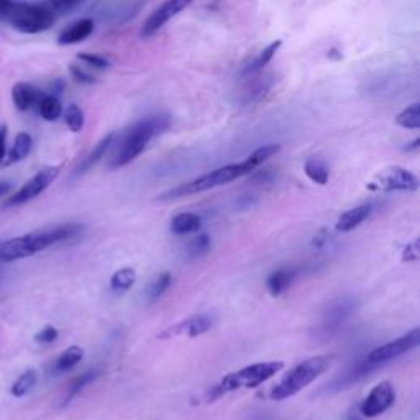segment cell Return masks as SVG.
I'll return each instance as SVG.
<instances>
[{"label": "cell", "mask_w": 420, "mask_h": 420, "mask_svg": "<svg viewBox=\"0 0 420 420\" xmlns=\"http://www.w3.org/2000/svg\"><path fill=\"white\" fill-rule=\"evenodd\" d=\"M279 150H281L279 145L261 146V148H258V150H255L253 153H251V155L248 158H246V160H248L251 167H253V170H256V167L261 166V165H263V163L268 161L269 158H273Z\"/></svg>", "instance_id": "obj_29"}, {"label": "cell", "mask_w": 420, "mask_h": 420, "mask_svg": "<svg viewBox=\"0 0 420 420\" xmlns=\"http://www.w3.org/2000/svg\"><path fill=\"white\" fill-rule=\"evenodd\" d=\"M98 376V371H87V373H82V374H79L77 378H74V381L71 383V386H69V393H68V401L66 402H69L71 401V399L76 396L77 393H81L84 388L87 386L89 383H92L94 379H96Z\"/></svg>", "instance_id": "obj_30"}, {"label": "cell", "mask_w": 420, "mask_h": 420, "mask_svg": "<svg viewBox=\"0 0 420 420\" xmlns=\"http://www.w3.org/2000/svg\"><path fill=\"white\" fill-rule=\"evenodd\" d=\"M417 258H419V243L416 241V243L409 245L407 248H406V251H404V260L414 261V260H417Z\"/></svg>", "instance_id": "obj_38"}, {"label": "cell", "mask_w": 420, "mask_h": 420, "mask_svg": "<svg viewBox=\"0 0 420 420\" xmlns=\"http://www.w3.org/2000/svg\"><path fill=\"white\" fill-rule=\"evenodd\" d=\"M81 231L82 225L64 224L43 231L15 236V238L0 243V261L2 263H12V261L17 260L30 258V256L37 255L39 251L49 248V246L74 238Z\"/></svg>", "instance_id": "obj_1"}, {"label": "cell", "mask_w": 420, "mask_h": 420, "mask_svg": "<svg viewBox=\"0 0 420 420\" xmlns=\"http://www.w3.org/2000/svg\"><path fill=\"white\" fill-rule=\"evenodd\" d=\"M396 123L402 128H409V130H417L420 128V106L419 103H412L411 107L404 108L396 118Z\"/></svg>", "instance_id": "obj_25"}, {"label": "cell", "mask_w": 420, "mask_h": 420, "mask_svg": "<svg viewBox=\"0 0 420 420\" xmlns=\"http://www.w3.org/2000/svg\"><path fill=\"white\" fill-rule=\"evenodd\" d=\"M348 420H363V419H362V417H358V416H350Z\"/></svg>", "instance_id": "obj_42"}, {"label": "cell", "mask_w": 420, "mask_h": 420, "mask_svg": "<svg viewBox=\"0 0 420 420\" xmlns=\"http://www.w3.org/2000/svg\"><path fill=\"white\" fill-rule=\"evenodd\" d=\"M56 338H58V330L51 327V325H46V327H44L43 330H39V332L34 335V340L42 345L53 343Z\"/></svg>", "instance_id": "obj_35"}, {"label": "cell", "mask_w": 420, "mask_h": 420, "mask_svg": "<svg viewBox=\"0 0 420 420\" xmlns=\"http://www.w3.org/2000/svg\"><path fill=\"white\" fill-rule=\"evenodd\" d=\"M69 71H71V76H72L74 79H76L77 82H82V84H92L94 81H96V79H94L89 72L84 71V69H82L81 66H74V64H72V66L69 68Z\"/></svg>", "instance_id": "obj_36"}, {"label": "cell", "mask_w": 420, "mask_h": 420, "mask_svg": "<svg viewBox=\"0 0 420 420\" xmlns=\"http://www.w3.org/2000/svg\"><path fill=\"white\" fill-rule=\"evenodd\" d=\"M170 284H171L170 273H163L161 276H158V279L151 284L150 288V300H156L158 298H161V295L166 293V289L170 288Z\"/></svg>", "instance_id": "obj_31"}, {"label": "cell", "mask_w": 420, "mask_h": 420, "mask_svg": "<svg viewBox=\"0 0 420 420\" xmlns=\"http://www.w3.org/2000/svg\"><path fill=\"white\" fill-rule=\"evenodd\" d=\"M251 171H255V170L251 167L248 160H245L241 163H235V165L219 167V170L207 172V174L197 177V179H194V181L186 182V184L167 191L166 194L163 196V199H176V197L197 194V192L212 189V187L229 184V182L238 179V177L248 174V172H251Z\"/></svg>", "instance_id": "obj_3"}, {"label": "cell", "mask_w": 420, "mask_h": 420, "mask_svg": "<svg viewBox=\"0 0 420 420\" xmlns=\"http://www.w3.org/2000/svg\"><path fill=\"white\" fill-rule=\"evenodd\" d=\"M338 51L337 49H330L329 51V58H332V59H342V54H337Z\"/></svg>", "instance_id": "obj_41"}, {"label": "cell", "mask_w": 420, "mask_h": 420, "mask_svg": "<svg viewBox=\"0 0 420 420\" xmlns=\"http://www.w3.org/2000/svg\"><path fill=\"white\" fill-rule=\"evenodd\" d=\"M10 187H12V184L10 182H5V181H0V197H4L7 192L10 191Z\"/></svg>", "instance_id": "obj_40"}, {"label": "cell", "mask_w": 420, "mask_h": 420, "mask_svg": "<svg viewBox=\"0 0 420 420\" xmlns=\"http://www.w3.org/2000/svg\"><path fill=\"white\" fill-rule=\"evenodd\" d=\"M371 187H378L383 191H417L419 179L414 172L404 170V167L391 166L374 177V184Z\"/></svg>", "instance_id": "obj_9"}, {"label": "cell", "mask_w": 420, "mask_h": 420, "mask_svg": "<svg viewBox=\"0 0 420 420\" xmlns=\"http://www.w3.org/2000/svg\"><path fill=\"white\" fill-rule=\"evenodd\" d=\"M294 278H295L294 269L283 268V269L274 271V273L268 278V281H266V284H268V291L273 295L283 294L284 291L289 289V286L293 284Z\"/></svg>", "instance_id": "obj_18"}, {"label": "cell", "mask_w": 420, "mask_h": 420, "mask_svg": "<svg viewBox=\"0 0 420 420\" xmlns=\"http://www.w3.org/2000/svg\"><path fill=\"white\" fill-rule=\"evenodd\" d=\"M113 138H115V133H108L107 136H103L102 140L97 143L96 148H94V150L91 153H89V155L86 158H84V161L81 163V165L77 166L76 174H84V172L91 170L92 166H96L97 163L102 160L103 155H106L108 148H110Z\"/></svg>", "instance_id": "obj_16"}, {"label": "cell", "mask_w": 420, "mask_h": 420, "mask_svg": "<svg viewBox=\"0 0 420 420\" xmlns=\"http://www.w3.org/2000/svg\"><path fill=\"white\" fill-rule=\"evenodd\" d=\"M84 358L82 348L79 347H69L66 352L61 353V357L54 363V371L56 373H68L71 371L74 367H77L79 362Z\"/></svg>", "instance_id": "obj_22"}, {"label": "cell", "mask_w": 420, "mask_h": 420, "mask_svg": "<svg viewBox=\"0 0 420 420\" xmlns=\"http://www.w3.org/2000/svg\"><path fill=\"white\" fill-rule=\"evenodd\" d=\"M281 44H283V42L281 39H276V42H273L271 44H268L263 51H261L258 54V58L255 59L253 63L250 64L248 68H246V72H255V71H260V69H263L266 64H268L271 59L274 58V54L278 53V49L281 48Z\"/></svg>", "instance_id": "obj_26"}, {"label": "cell", "mask_w": 420, "mask_h": 420, "mask_svg": "<svg viewBox=\"0 0 420 420\" xmlns=\"http://www.w3.org/2000/svg\"><path fill=\"white\" fill-rule=\"evenodd\" d=\"M284 368L283 362H266V363H256L251 367L241 368L240 371L230 373L229 376L222 379L220 384L212 389V399L224 396L227 393L236 391L241 388H256L265 381H268L269 378H273L274 374H278L281 369Z\"/></svg>", "instance_id": "obj_4"}, {"label": "cell", "mask_w": 420, "mask_h": 420, "mask_svg": "<svg viewBox=\"0 0 420 420\" xmlns=\"http://www.w3.org/2000/svg\"><path fill=\"white\" fill-rule=\"evenodd\" d=\"M371 209L373 207L369 204H363V205L355 207V209L343 212V214L338 217L337 225L335 227H337L338 231H350L357 229V227L362 225L363 222L368 219L369 214H371Z\"/></svg>", "instance_id": "obj_15"}, {"label": "cell", "mask_w": 420, "mask_h": 420, "mask_svg": "<svg viewBox=\"0 0 420 420\" xmlns=\"http://www.w3.org/2000/svg\"><path fill=\"white\" fill-rule=\"evenodd\" d=\"M15 0H0V18H7L10 10L13 8Z\"/></svg>", "instance_id": "obj_39"}, {"label": "cell", "mask_w": 420, "mask_h": 420, "mask_svg": "<svg viewBox=\"0 0 420 420\" xmlns=\"http://www.w3.org/2000/svg\"><path fill=\"white\" fill-rule=\"evenodd\" d=\"M59 171H61V166H48L37 172L32 179L20 187V189L8 197L5 201V205L7 207H15V205H22L27 204V202L33 201L34 197H38L43 191H46L49 186L53 184V181L56 179Z\"/></svg>", "instance_id": "obj_7"}, {"label": "cell", "mask_w": 420, "mask_h": 420, "mask_svg": "<svg viewBox=\"0 0 420 420\" xmlns=\"http://www.w3.org/2000/svg\"><path fill=\"white\" fill-rule=\"evenodd\" d=\"M210 248V238L207 235H199L197 238H194L187 246L191 256H202L205 255Z\"/></svg>", "instance_id": "obj_32"}, {"label": "cell", "mask_w": 420, "mask_h": 420, "mask_svg": "<svg viewBox=\"0 0 420 420\" xmlns=\"http://www.w3.org/2000/svg\"><path fill=\"white\" fill-rule=\"evenodd\" d=\"M352 312H353L352 300L348 299L340 300L338 304H335L332 309L327 310V314H325V317L322 319V324H320V329H322L324 333L337 332Z\"/></svg>", "instance_id": "obj_12"}, {"label": "cell", "mask_w": 420, "mask_h": 420, "mask_svg": "<svg viewBox=\"0 0 420 420\" xmlns=\"http://www.w3.org/2000/svg\"><path fill=\"white\" fill-rule=\"evenodd\" d=\"M135 281H136L135 271L132 268H123V269H118L117 273L112 276L110 284L115 291H127L135 284Z\"/></svg>", "instance_id": "obj_28"}, {"label": "cell", "mask_w": 420, "mask_h": 420, "mask_svg": "<svg viewBox=\"0 0 420 420\" xmlns=\"http://www.w3.org/2000/svg\"><path fill=\"white\" fill-rule=\"evenodd\" d=\"M7 22L18 32L27 34H37L46 32L56 22L54 12L49 7L38 4L15 2L13 8L7 15Z\"/></svg>", "instance_id": "obj_6"}, {"label": "cell", "mask_w": 420, "mask_h": 420, "mask_svg": "<svg viewBox=\"0 0 420 420\" xmlns=\"http://www.w3.org/2000/svg\"><path fill=\"white\" fill-rule=\"evenodd\" d=\"M304 170L309 179L314 181L315 184H320V186L327 184L329 167L322 160H319V158H310V160H307V163H305Z\"/></svg>", "instance_id": "obj_23"}, {"label": "cell", "mask_w": 420, "mask_h": 420, "mask_svg": "<svg viewBox=\"0 0 420 420\" xmlns=\"http://www.w3.org/2000/svg\"><path fill=\"white\" fill-rule=\"evenodd\" d=\"M37 371L28 369V371L20 374V378L12 384V388H10V393H12L13 397L27 396V394L37 386Z\"/></svg>", "instance_id": "obj_24"}, {"label": "cell", "mask_w": 420, "mask_h": 420, "mask_svg": "<svg viewBox=\"0 0 420 420\" xmlns=\"http://www.w3.org/2000/svg\"><path fill=\"white\" fill-rule=\"evenodd\" d=\"M79 61H84L87 66H92L96 69H106L108 68V61L106 58L98 56V54H91V53H81L77 56Z\"/></svg>", "instance_id": "obj_33"}, {"label": "cell", "mask_w": 420, "mask_h": 420, "mask_svg": "<svg viewBox=\"0 0 420 420\" xmlns=\"http://www.w3.org/2000/svg\"><path fill=\"white\" fill-rule=\"evenodd\" d=\"M32 146H33V140L32 136L28 135V133H18L17 136H15V141L12 145V150L8 151V156L5 158L4 165H13V163H18V161H23L25 158L30 155V151H32Z\"/></svg>", "instance_id": "obj_17"}, {"label": "cell", "mask_w": 420, "mask_h": 420, "mask_svg": "<svg viewBox=\"0 0 420 420\" xmlns=\"http://www.w3.org/2000/svg\"><path fill=\"white\" fill-rule=\"evenodd\" d=\"M210 325L212 322L209 317H205V315H197V317H192L189 320H186V322H182L181 325H177V327L172 329L170 333H182L186 329L189 337H197V335L207 332V330L210 329Z\"/></svg>", "instance_id": "obj_21"}, {"label": "cell", "mask_w": 420, "mask_h": 420, "mask_svg": "<svg viewBox=\"0 0 420 420\" xmlns=\"http://www.w3.org/2000/svg\"><path fill=\"white\" fill-rule=\"evenodd\" d=\"M170 127V118L165 115H153L146 118H140L135 123H132L125 132L120 135L118 146L113 153L110 167H123L130 165L133 160H136L145 150L151 138L163 133Z\"/></svg>", "instance_id": "obj_2"}, {"label": "cell", "mask_w": 420, "mask_h": 420, "mask_svg": "<svg viewBox=\"0 0 420 420\" xmlns=\"http://www.w3.org/2000/svg\"><path fill=\"white\" fill-rule=\"evenodd\" d=\"M38 112L42 118L46 122H54L61 117L63 113V106L61 101L53 94H48V96H43L38 102Z\"/></svg>", "instance_id": "obj_20"}, {"label": "cell", "mask_w": 420, "mask_h": 420, "mask_svg": "<svg viewBox=\"0 0 420 420\" xmlns=\"http://www.w3.org/2000/svg\"><path fill=\"white\" fill-rule=\"evenodd\" d=\"M94 32V22L91 18H82L74 22L72 25L64 30V32L59 34L58 43L59 44H76L81 43L84 39L89 38Z\"/></svg>", "instance_id": "obj_14"}, {"label": "cell", "mask_w": 420, "mask_h": 420, "mask_svg": "<svg viewBox=\"0 0 420 420\" xmlns=\"http://www.w3.org/2000/svg\"><path fill=\"white\" fill-rule=\"evenodd\" d=\"M43 96L37 87H33L28 82H17L12 87V101L18 110L27 112L30 108L38 106L39 98Z\"/></svg>", "instance_id": "obj_13"}, {"label": "cell", "mask_w": 420, "mask_h": 420, "mask_svg": "<svg viewBox=\"0 0 420 420\" xmlns=\"http://www.w3.org/2000/svg\"><path fill=\"white\" fill-rule=\"evenodd\" d=\"M419 342H420V330L414 329L407 335H404V337L394 340V342H389L386 345H383V347L374 348L367 358L371 363L379 364V367H381L383 363L389 362V359H394V358L401 357V355L407 353L409 350L416 348L419 345Z\"/></svg>", "instance_id": "obj_10"}, {"label": "cell", "mask_w": 420, "mask_h": 420, "mask_svg": "<svg viewBox=\"0 0 420 420\" xmlns=\"http://www.w3.org/2000/svg\"><path fill=\"white\" fill-rule=\"evenodd\" d=\"M194 0H165L150 17L143 23L140 37L150 38L155 34L158 30L165 27L171 18H174L177 13H181L182 10H186Z\"/></svg>", "instance_id": "obj_8"}, {"label": "cell", "mask_w": 420, "mask_h": 420, "mask_svg": "<svg viewBox=\"0 0 420 420\" xmlns=\"http://www.w3.org/2000/svg\"><path fill=\"white\" fill-rule=\"evenodd\" d=\"M82 0H49V5H51V10L56 13H66L71 12L74 7H77Z\"/></svg>", "instance_id": "obj_34"}, {"label": "cell", "mask_w": 420, "mask_h": 420, "mask_svg": "<svg viewBox=\"0 0 420 420\" xmlns=\"http://www.w3.org/2000/svg\"><path fill=\"white\" fill-rule=\"evenodd\" d=\"M7 158V127H0V165Z\"/></svg>", "instance_id": "obj_37"}, {"label": "cell", "mask_w": 420, "mask_h": 420, "mask_svg": "<svg viewBox=\"0 0 420 420\" xmlns=\"http://www.w3.org/2000/svg\"><path fill=\"white\" fill-rule=\"evenodd\" d=\"M330 358L329 357H314L299 363L298 367L289 371L283 381L271 391V399L274 401H284V399L293 397L294 394L303 391L305 386L315 381L325 369L329 368Z\"/></svg>", "instance_id": "obj_5"}, {"label": "cell", "mask_w": 420, "mask_h": 420, "mask_svg": "<svg viewBox=\"0 0 420 420\" xmlns=\"http://www.w3.org/2000/svg\"><path fill=\"white\" fill-rule=\"evenodd\" d=\"M64 122L69 130L72 133H79L84 127V112L82 108L76 106V103H71L66 110H64Z\"/></svg>", "instance_id": "obj_27"}, {"label": "cell", "mask_w": 420, "mask_h": 420, "mask_svg": "<svg viewBox=\"0 0 420 420\" xmlns=\"http://www.w3.org/2000/svg\"><path fill=\"white\" fill-rule=\"evenodd\" d=\"M394 399H396V394H394L393 384L383 381L373 388V391L363 401L359 411H362L364 417L381 416L383 412H386L393 406Z\"/></svg>", "instance_id": "obj_11"}, {"label": "cell", "mask_w": 420, "mask_h": 420, "mask_svg": "<svg viewBox=\"0 0 420 420\" xmlns=\"http://www.w3.org/2000/svg\"><path fill=\"white\" fill-rule=\"evenodd\" d=\"M201 229V217L192 212H184V214H177L171 220V230L176 235H186Z\"/></svg>", "instance_id": "obj_19"}]
</instances>
